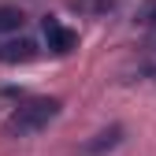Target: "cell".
Listing matches in <instances>:
<instances>
[{"mask_svg":"<svg viewBox=\"0 0 156 156\" xmlns=\"http://www.w3.org/2000/svg\"><path fill=\"white\" fill-rule=\"evenodd\" d=\"M149 48H156V26H152V37H149Z\"/></svg>","mask_w":156,"mask_h":156,"instance_id":"7","label":"cell"},{"mask_svg":"<svg viewBox=\"0 0 156 156\" xmlns=\"http://www.w3.org/2000/svg\"><path fill=\"white\" fill-rule=\"evenodd\" d=\"M123 126L115 123V126H108V130H101V134H93V138L82 145V156H104V152H112V149H119L123 145Z\"/></svg>","mask_w":156,"mask_h":156,"instance_id":"2","label":"cell"},{"mask_svg":"<svg viewBox=\"0 0 156 156\" xmlns=\"http://www.w3.org/2000/svg\"><path fill=\"white\" fill-rule=\"evenodd\" d=\"M23 26H26V15H23V11L0 4V34H19Z\"/></svg>","mask_w":156,"mask_h":156,"instance_id":"5","label":"cell"},{"mask_svg":"<svg viewBox=\"0 0 156 156\" xmlns=\"http://www.w3.org/2000/svg\"><path fill=\"white\" fill-rule=\"evenodd\" d=\"M134 23L138 26H156V0H141L138 11H134Z\"/></svg>","mask_w":156,"mask_h":156,"instance_id":"6","label":"cell"},{"mask_svg":"<svg viewBox=\"0 0 156 156\" xmlns=\"http://www.w3.org/2000/svg\"><path fill=\"white\" fill-rule=\"evenodd\" d=\"M34 56H37V45L26 41V37L0 45V63H26V60H34Z\"/></svg>","mask_w":156,"mask_h":156,"instance_id":"4","label":"cell"},{"mask_svg":"<svg viewBox=\"0 0 156 156\" xmlns=\"http://www.w3.org/2000/svg\"><path fill=\"white\" fill-rule=\"evenodd\" d=\"M60 101L56 97H37V101H26V104H19L11 115H8V123H4V134H11V138H30V134L37 130H45L56 115H60Z\"/></svg>","mask_w":156,"mask_h":156,"instance_id":"1","label":"cell"},{"mask_svg":"<svg viewBox=\"0 0 156 156\" xmlns=\"http://www.w3.org/2000/svg\"><path fill=\"white\" fill-rule=\"evenodd\" d=\"M41 30H45L48 48H52V52H60V56H67V52L78 45V34H74V30H67V26H60L56 19H45V23H41Z\"/></svg>","mask_w":156,"mask_h":156,"instance_id":"3","label":"cell"}]
</instances>
